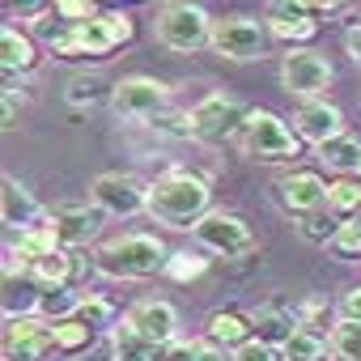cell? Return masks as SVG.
<instances>
[{
    "label": "cell",
    "mask_w": 361,
    "mask_h": 361,
    "mask_svg": "<svg viewBox=\"0 0 361 361\" xmlns=\"http://www.w3.org/2000/svg\"><path fill=\"white\" fill-rule=\"evenodd\" d=\"M204 272H209V259L196 255V251H174L170 264H166V276H170V281H196V276H204Z\"/></svg>",
    "instance_id": "f546056e"
},
{
    "label": "cell",
    "mask_w": 361,
    "mask_h": 361,
    "mask_svg": "<svg viewBox=\"0 0 361 361\" xmlns=\"http://www.w3.org/2000/svg\"><path fill=\"white\" fill-rule=\"evenodd\" d=\"M264 26H268L272 39L293 43V47H306V43L319 35V22H314V18H268Z\"/></svg>",
    "instance_id": "d4e9b609"
},
{
    "label": "cell",
    "mask_w": 361,
    "mask_h": 361,
    "mask_svg": "<svg viewBox=\"0 0 361 361\" xmlns=\"http://www.w3.org/2000/svg\"><path fill=\"white\" fill-rule=\"evenodd\" d=\"M132 35H136V26H132V18L128 13H102V18H94V22H85V26H73L56 47H51V56L56 60H106L115 47H123V43H132Z\"/></svg>",
    "instance_id": "3957f363"
},
{
    "label": "cell",
    "mask_w": 361,
    "mask_h": 361,
    "mask_svg": "<svg viewBox=\"0 0 361 361\" xmlns=\"http://www.w3.org/2000/svg\"><path fill=\"white\" fill-rule=\"evenodd\" d=\"M196 361H234V353L213 340H196Z\"/></svg>",
    "instance_id": "f35d334b"
},
{
    "label": "cell",
    "mask_w": 361,
    "mask_h": 361,
    "mask_svg": "<svg viewBox=\"0 0 361 361\" xmlns=\"http://www.w3.org/2000/svg\"><path fill=\"white\" fill-rule=\"evenodd\" d=\"M81 298H85V293H73V289H43V298H39V319H47L51 327L64 323V319H77Z\"/></svg>",
    "instance_id": "603a6c76"
},
{
    "label": "cell",
    "mask_w": 361,
    "mask_h": 361,
    "mask_svg": "<svg viewBox=\"0 0 361 361\" xmlns=\"http://www.w3.org/2000/svg\"><path fill=\"white\" fill-rule=\"evenodd\" d=\"M64 98H68V106H94V102H102V98H111L106 94V81L102 77H90V73H81V77H73L68 81V90H64Z\"/></svg>",
    "instance_id": "f1b7e54d"
},
{
    "label": "cell",
    "mask_w": 361,
    "mask_h": 361,
    "mask_svg": "<svg viewBox=\"0 0 361 361\" xmlns=\"http://www.w3.org/2000/svg\"><path fill=\"white\" fill-rule=\"evenodd\" d=\"M251 327H255V340L259 344H272V348H285L298 331V310L289 306H259L251 314Z\"/></svg>",
    "instance_id": "ac0fdd59"
},
{
    "label": "cell",
    "mask_w": 361,
    "mask_h": 361,
    "mask_svg": "<svg viewBox=\"0 0 361 361\" xmlns=\"http://www.w3.org/2000/svg\"><path fill=\"white\" fill-rule=\"evenodd\" d=\"M327 209L340 221L361 217V178H336V183H327Z\"/></svg>",
    "instance_id": "7402d4cb"
},
{
    "label": "cell",
    "mask_w": 361,
    "mask_h": 361,
    "mask_svg": "<svg viewBox=\"0 0 361 361\" xmlns=\"http://www.w3.org/2000/svg\"><path fill=\"white\" fill-rule=\"evenodd\" d=\"M209 47H213L221 60L247 64V60H264V56H268L272 35H268V26L255 22V18H221V22H213V43H209Z\"/></svg>",
    "instance_id": "52a82bcc"
},
{
    "label": "cell",
    "mask_w": 361,
    "mask_h": 361,
    "mask_svg": "<svg viewBox=\"0 0 361 361\" xmlns=\"http://www.w3.org/2000/svg\"><path fill=\"white\" fill-rule=\"evenodd\" d=\"M344 47H348V56L361 64V22H357V26H348V35H344Z\"/></svg>",
    "instance_id": "ab89813d"
},
{
    "label": "cell",
    "mask_w": 361,
    "mask_h": 361,
    "mask_svg": "<svg viewBox=\"0 0 361 361\" xmlns=\"http://www.w3.org/2000/svg\"><path fill=\"white\" fill-rule=\"evenodd\" d=\"M293 132L302 136V145H327L336 136H344V115L340 106H331L327 98H314V102H302L298 115H293Z\"/></svg>",
    "instance_id": "2e32d148"
},
{
    "label": "cell",
    "mask_w": 361,
    "mask_h": 361,
    "mask_svg": "<svg viewBox=\"0 0 361 361\" xmlns=\"http://www.w3.org/2000/svg\"><path fill=\"white\" fill-rule=\"evenodd\" d=\"M170 264V251L153 238V234H123V238H111L106 247H98L94 255V268L111 281H145V276H157L166 272Z\"/></svg>",
    "instance_id": "7a4b0ae2"
},
{
    "label": "cell",
    "mask_w": 361,
    "mask_h": 361,
    "mask_svg": "<svg viewBox=\"0 0 361 361\" xmlns=\"http://www.w3.org/2000/svg\"><path fill=\"white\" fill-rule=\"evenodd\" d=\"M238 149L251 161H298L302 157V136L272 111H251L243 132H238Z\"/></svg>",
    "instance_id": "277c9868"
},
{
    "label": "cell",
    "mask_w": 361,
    "mask_h": 361,
    "mask_svg": "<svg viewBox=\"0 0 361 361\" xmlns=\"http://www.w3.org/2000/svg\"><path fill=\"white\" fill-rule=\"evenodd\" d=\"M153 30H157V43L170 51H200L204 43H213V18L200 5H188V0L161 5Z\"/></svg>",
    "instance_id": "5b68a950"
},
{
    "label": "cell",
    "mask_w": 361,
    "mask_h": 361,
    "mask_svg": "<svg viewBox=\"0 0 361 361\" xmlns=\"http://www.w3.org/2000/svg\"><path fill=\"white\" fill-rule=\"evenodd\" d=\"M149 361H196V344H188V340H170V344L153 348Z\"/></svg>",
    "instance_id": "8d00e7d4"
},
{
    "label": "cell",
    "mask_w": 361,
    "mask_h": 361,
    "mask_svg": "<svg viewBox=\"0 0 361 361\" xmlns=\"http://www.w3.org/2000/svg\"><path fill=\"white\" fill-rule=\"evenodd\" d=\"M281 353H285V361H323V357H331V344H327V336H323V331L298 327V331H293V340H289Z\"/></svg>",
    "instance_id": "cb8c5ba5"
},
{
    "label": "cell",
    "mask_w": 361,
    "mask_h": 361,
    "mask_svg": "<svg viewBox=\"0 0 361 361\" xmlns=\"http://www.w3.org/2000/svg\"><path fill=\"white\" fill-rule=\"evenodd\" d=\"M336 314H340V323H361V285H353V289L340 293Z\"/></svg>",
    "instance_id": "74e56055"
},
{
    "label": "cell",
    "mask_w": 361,
    "mask_h": 361,
    "mask_svg": "<svg viewBox=\"0 0 361 361\" xmlns=\"http://www.w3.org/2000/svg\"><path fill=\"white\" fill-rule=\"evenodd\" d=\"M213 188L204 183L200 174H188V170H170L161 178L149 183V204L145 213L166 226V230H196L213 209Z\"/></svg>",
    "instance_id": "6da1fadb"
},
{
    "label": "cell",
    "mask_w": 361,
    "mask_h": 361,
    "mask_svg": "<svg viewBox=\"0 0 361 361\" xmlns=\"http://www.w3.org/2000/svg\"><path fill=\"white\" fill-rule=\"evenodd\" d=\"M0 348H5V361H47L56 348V327L47 319H13L5 323V336H0Z\"/></svg>",
    "instance_id": "7c38bea8"
},
{
    "label": "cell",
    "mask_w": 361,
    "mask_h": 361,
    "mask_svg": "<svg viewBox=\"0 0 361 361\" xmlns=\"http://www.w3.org/2000/svg\"><path fill=\"white\" fill-rule=\"evenodd\" d=\"M247 115H251V111H247L238 98H230V94H209V98H200V102L188 111V119H192V140H209V145H217V140H238Z\"/></svg>",
    "instance_id": "8992f818"
},
{
    "label": "cell",
    "mask_w": 361,
    "mask_h": 361,
    "mask_svg": "<svg viewBox=\"0 0 361 361\" xmlns=\"http://www.w3.org/2000/svg\"><path fill=\"white\" fill-rule=\"evenodd\" d=\"M90 361H102V357H90Z\"/></svg>",
    "instance_id": "b9f144b4"
},
{
    "label": "cell",
    "mask_w": 361,
    "mask_h": 361,
    "mask_svg": "<svg viewBox=\"0 0 361 361\" xmlns=\"http://www.w3.org/2000/svg\"><path fill=\"white\" fill-rule=\"evenodd\" d=\"M276 200H281L285 213L310 217V213L327 209V183H323L314 170H293V174H285L281 183H276Z\"/></svg>",
    "instance_id": "5bb4252c"
},
{
    "label": "cell",
    "mask_w": 361,
    "mask_h": 361,
    "mask_svg": "<svg viewBox=\"0 0 361 361\" xmlns=\"http://www.w3.org/2000/svg\"><path fill=\"white\" fill-rule=\"evenodd\" d=\"M192 234H196V243L209 255H221V259H243V255H251L259 247L255 234H251V226L238 213H209Z\"/></svg>",
    "instance_id": "ba28073f"
},
{
    "label": "cell",
    "mask_w": 361,
    "mask_h": 361,
    "mask_svg": "<svg viewBox=\"0 0 361 361\" xmlns=\"http://www.w3.org/2000/svg\"><path fill=\"white\" fill-rule=\"evenodd\" d=\"M357 178H361V170H357Z\"/></svg>",
    "instance_id": "7bdbcfd3"
},
{
    "label": "cell",
    "mask_w": 361,
    "mask_h": 361,
    "mask_svg": "<svg viewBox=\"0 0 361 361\" xmlns=\"http://www.w3.org/2000/svg\"><path fill=\"white\" fill-rule=\"evenodd\" d=\"M153 132H161V136H178V140H192V119L188 115H178V111H161L153 123H149Z\"/></svg>",
    "instance_id": "836d02e7"
},
{
    "label": "cell",
    "mask_w": 361,
    "mask_h": 361,
    "mask_svg": "<svg viewBox=\"0 0 361 361\" xmlns=\"http://www.w3.org/2000/svg\"><path fill=\"white\" fill-rule=\"evenodd\" d=\"M90 344H94V327H90L85 319H64V323H56V348H60V353L77 357V353H85Z\"/></svg>",
    "instance_id": "4316f807"
},
{
    "label": "cell",
    "mask_w": 361,
    "mask_h": 361,
    "mask_svg": "<svg viewBox=\"0 0 361 361\" xmlns=\"http://www.w3.org/2000/svg\"><path fill=\"white\" fill-rule=\"evenodd\" d=\"M77 319H85V323L98 331V327H111L115 310H111V302H106V298H98V293H85V298H81V310H77Z\"/></svg>",
    "instance_id": "1f68e13d"
},
{
    "label": "cell",
    "mask_w": 361,
    "mask_h": 361,
    "mask_svg": "<svg viewBox=\"0 0 361 361\" xmlns=\"http://www.w3.org/2000/svg\"><path fill=\"white\" fill-rule=\"evenodd\" d=\"M102 221H106V213L98 204H64V209L51 213V230H56V238H60L64 251L90 247L102 234Z\"/></svg>",
    "instance_id": "4fadbf2b"
},
{
    "label": "cell",
    "mask_w": 361,
    "mask_h": 361,
    "mask_svg": "<svg viewBox=\"0 0 361 361\" xmlns=\"http://www.w3.org/2000/svg\"><path fill=\"white\" fill-rule=\"evenodd\" d=\"M298 221H302V226H298V230H302V238H306V243H314V247H331V238H336V234H340V226H344L331 209H319V213L298 217Z\"/></svg>",
    "instance_id": "484cf974"
},
{
    "label": "cell",
    "mask_w": 361,
    "mask_h": 361,
    "mask_svg": "<svg viewBox=\"0 0 361 361\" xmlns=\"http://www.w3.org/2000/svg\"><path fill=\"white\" fill-rule=\"evenodd\" d=\"M166 98H170V90L161 81H153V77H123L119 85H111V111L119 119L153 123L166 111Z\"/></svg>",
    "instance_id": "8fae6325"
},
{
    "label": "cell",
    "mask_w": 361,
    "mask_h": 361,
    "mask_svg": "<svg viewBox=\"0 0 361 361\" xmlns=\"http://www.w3.org/2000/svg\"><path fill=\"white\" fill-rule=\"evenodd\" d=\"M39 64V47L30 35H22L18 26H5L0 30V68L5 77H18V73H30Z\"/></svg>",
    "instance_id": "ffe728a7"
},
{
    "label": "cell",
    "mask_w": 361,
    "mask_h": 361,
    "mask_svg": "<svg viewBox=\"0 0 361 361\" xmlns=\"http://www.w3.org/2000/svg\"><path fill=\"white\" fill-rule=\"evenodd\" d=\"M123 319H128V323H132V327L153 344V348L170 344V340H174V327H178L174 306H170V302H157V298H153V302H136Z\"/></svg>",
    "instance_id": "e0dca14e"
},
{
    "label": "cell",
    "mask_w": 361,
    "mask_h": 361,
    "mask_svg": "<svg viewBox=\"0 0 361 361\" xmlns=\"http://www.w3.org/2000/svg\"><path fill=\"white\" fill-rule=\"evenodd\" d=\"M331 323V310H327V302L323 298H310V302H302V310H298V327H310V331H319V327H327Z\"/></svg>",
    "instance_id": "e575fe53"
},
{
    "label": "cell",
    "mask_w": 361,
    "mask_h": 361,
    "mask_svg": "<svg viewBox=\"0 0 361 361\" xmlns=\"http://www.w3.org/2000/svg\"><path fill=\"white\" fill-rule=\"evenodd\" d=\"M331 64L314 51V47H289V56L281 60V85L289 90V94H298L302 102H314V98H323L327 94V85H331Z\"/></svg>",
    "instance_id": "9c48e42d"
},
{
    "label": "cell",
    "mask_w": 361,
    "mask_h": 361,
    "mask_svg": "<svg viewBox=\"0 0 361 361\" xmlns=\"http://www.w3.org/2000/svg\"><path fill=\"white\" fill-rule=\"evenodd\" d=\"M331 255H340V259H361V217H353V221H344L340 226V234L331 238V247H327Z\"/></svg>",
    "instance_id": "4dcf8cb0"
},
{
    "label": "cell",
    "mask_w": 361,
    "mask_h": 361,
    "mask_svg": "<svg viewBox=\"0 0 361 361\" xmlns=\"http://www.w3.org/2000/svg\"><path fill=\"white\" fill-rule=\"evenodd\" d=\"M0 221H5L9 230H18V234H26L35 226H47L51 217L43 213V204L35 200L30 188H22L18 178L5 174V183H0Z\"/></svg>",
    "instance_id": "9a60e30c"
},
{
    "label": "cell",
    "mask_w": 361,
    "mask_h": 361,
    "mask_svg": "<svg viewBox=\"0 0 361 361\" xmlns=\"http://www.w3.org/2000/svg\"><path fill=\"white\" fill-rule=\"evenodd\" d=\"M331 361H361V323H336L327 331Z\"/></svg>",
    "instance_id": "83f0119b"
},
{
    "label": "cell",
    "mask_w": 361,
    "mask_h": 361,
    "mask_svg": "<svg viewBox=\"0 0 361 361\" xmlns=\"http://www.w3.org/2000/svg\"><path fill=\"white\" fill-rule=\"evenodd\" d=\"M331 13H340V5H323V0H319V5H310V18L319 22V18H331Z\"/></svg>",
    "instance_id": "60d3db41"
},
{
    "label": "cell",
    "mask_w": 361,
    "mask_h": 361,
    "mask_svg": "<svg viewBox=\"0 0 361 361\" xmlns=\"http://www.w3.org/2000/svg\"><path fill=\"white\" fill-rule=\"evenodd\" d=\"M90 200H94L106 217H136V213H145V204H149V188L140 183L136 174L111 170V174H98L94 183H90Z\"/></svg>",
    "instance_id": "30bf717a"
},
{
    "label": "cell",
    "mask_w": 361,
    "mask_h": 361,
    "mask_svg": "<svg viewBox=\"0 0 361 361\" xmlns=\"http://www.w3.org/2000/svg\"><path fill=\"white\" fill-rule=\"evenodd\" d=\"M314 157H319V166H327V170H336V174H344V178H357V170H361V140L344 132V136L319 145Z\"/></svg>",
    "instance_id": "44dd1931"
},
{
    "label": "cell",
    "mask_w": 361,
    "mask_h": 361,
    "mask_svg": "<svg viewBox=\"0 0 361 361\" xmlns=\"http://www.w3.org/2000/svg\"><path fill=\"white\" fill-rule=\"evenodd\" d=\"M234 361H285V353H281V348H272V344L247 340L243 348H234Z\"/></svg>",
    "instance_id": "d590c367"
},
{
    "label": "cell",
    "mask_w": 361,
    "mask_h": 361,
    "mask_svg": "<svg viewBox=\"0 0 361 361\" xmlns=\"http://www.w3.org/2000/svg\"><path fill=\"white\" fill-rule=\"evenodd\" d=\"M56 18H64L68 26H85V22H94L102 13H98L94 0H56Z\"/></svg>",
    "instance_id": "d6a6232c"
},
{
    "label": "cell",
    "mask_w": 361,
    "mask_h": 361,
    "mask_svg": "<svg viewBox=\"0 0 361 361\" xmlns=\"http://www.w3.org/2000/svg\"><path fill=\"white\" fill-rule=\"evenodd\" d=\"M204 340H213V344H221V348H243L247 340H255L251 314H243V310H217V314H209Z\"/></svg>",
    "instance_id": "d6986e66"
}]
</instances>
